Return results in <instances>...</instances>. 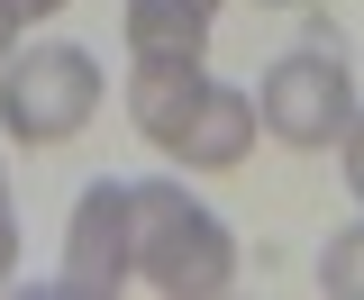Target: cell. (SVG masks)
Segmentation results:
<instances>
[{
  "label": "cell",
  "instance_id": "cell-1",
  "mask_svg": "<svg viewBox=\"0 0 364 300\" xmlns=\"http://www.w3.org/2000/svg\"><path fill=\"white\" fill-rule=\"evenodd\" d=\"M136 282L164 300H219L237 291V237L182 191V173L136 182Z\"/></svg>",
  "mask_w": 364,
  "mask_h": 300
},
{
  "label": "cell",
  "instance_id": "cell-2",
  "mask_svg": "<svg viewBox=\"0 0 364 300\" xmlns=\"http://www.w3.org/2000/svg\"><path fill=\"white\" fill-rule=\"evenodd\" d=\"M100 91H109V73H100L91 45H64V37L55 45H18L0 64V128H9V146H28V155L73 146L100 119Z\"/></svg>",
  "mask_w": 364,
  "mask_h": 300
},
{
  "label": "cell",
  "instance_id": "cell-3",
  "mask_svg": "<svg viewBox=\"0 0 364 300\" xmlns=\"http://www.w3.org/2000/svg\"><path fill=\"white\" fill-rule=\"evenodd\" d=\"M255 119H264L273 146H291V155H328L346 119H355V64L337 55V45H291V55H273L264 82H255Z\"/></svg>",
  "mask_w": 364,
  "mask_h": 300
},
{
  "label": "cell",
  "instance_id": "cell-4",
  "mask_svg": "<svg viewBox=\"0 0 364 300\" xmlns=\"http://www.w3.org/2000/svg\"><path fill=\"white\" fill-rule=\"evenodd\" d=\"M136 282V182H82V200L64 218V255H55V291L64 300H109Z\"/></svg>",
  "mask_w": 364,
  "mask_h": 300
},
{
  "label": "cell",
  "instance_id": "cell-5",
  "mask_svg": "<svg viewBox=\"0 0 364 300\" xmlns=\"http://www.w3.org/2000/svg\"><path fill=\"white\" fill-rule=\"evenodd\" d=\"M255 136H264L255 91H237V82L210 73V91L191 100V119H182L173 146H164V164H173V173H237L246 155H255Z\"/></svg>",
  "mask_w": 364,
  "mask_h": 300
},
{
  "label": "cell",
  "instance_id": "cell-6",
  "mask_svg": "<svg viewBox=\"0 0 364 300\" xmlns=\"http://www.w3.org/2000/svg\"><path fill=\"white\" fill-rule=\"evenodd\" d=\"M200 91H210V55H128V128L164 155Z\"/></svg>",
  "mask_w": 364,
  "mask_h": 300
},
{
  "label": "cell",
  "instance_id": "cell-7",
  "mask_svg": "<svg viewBox=\"0 0 364 300\" xmlns=\"http://www.w3.org/2000/svg\"><path fill=\"white\" fill-rule=\"evenodd\" d=\"M219 9L228 0H119V28H128V55H210Z\"/></svg>",
  "mask_w": 364,
  "mask_h": 300
},
{
  "label": "cell",
  "instance_id": "cell-8",
  "mask_svg": "<svg viewBox=\"0 0 364 300\" xmlns=\"http://www.w3.org/2000/svg\"><path fill=\"white\" fill-rule=\"evenodd\" d=\"M318 291H328V300H364V218L318 246Z\"/></svg>",
  "mask_w": 364,
  "mask_h": 300
},
{
  "label": "cell",
  "instance_id": "cell-9",
  "mask_svg": "<svg viewBox=\"0 0 364 300\" xmlns=\"http://www.w3.org/2000/svg\"><path fill=\"white\" fill-rule=\"evenodd\" d=\"M337 164H346V191L364 200V100H355V119H346V136H337Z\"/></svg>",
  "mask_w": 364,
  "mask_h": 300
},
{
  "label": "cell",
  "instance_id": "cell-10",
  "mask_svg": "<svg viewBox=\"0 0 364 300\" xmlns=\"http://www.w3.org/2000/svg\"><path fill=\"white\" fill-rule=\"evenodd\" d=\"M18 273V210H9V164H0V282Z\"/></svg>",
  "mask_w": 364,
  "mask_h": 300
},
{
  "label": "cell",
  "instance_id": "cell-11",
  "mask_svg": "<svg viewBox=\"0 0 364 300\" xmlns=\"http://www.w3.org/2000/svg\"><path fill=\"white\" fill-rule=\"evenodd\" d=\"M18 37H28V18H18V9H9V0H0V64H9V55H18Z\"/></svg>",
  "mask_w": 364,
  "mask_h": 300
},
{
  "label": "cell",
  "instance_id": "cell-12",
  "mask_svg": "<svg viewBox=\"0 0 364 300\" xmlns=\"http://www.w3.org/2000/svg\"><path fill=\"white\" fill-rule=\"evenodd\" d=\"M9 9H18V18H28V28H37V18H64V9H73V0H9Z\"/></svg>",
  "mask_w": 364,
  "mask_h": 300
},
{
  "label": "cell",
  "instance_id": "cell-13",
  "mask_svg": "<svg viewBox=\"0 0 364 300\" xmlns=\"http://www.w3.org/2000/svg\"><path fill=\"white\" fill-rule=\"evenodd\" d=\"M255 9H301V0H255Z\"/></svg>",
  "mask_w": 364,
  "mask_h": 300
}]
</instances>
